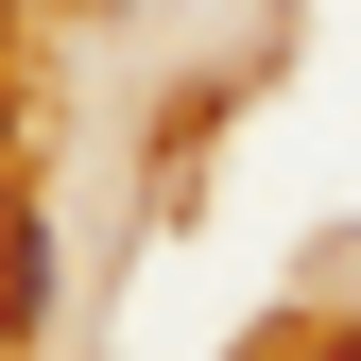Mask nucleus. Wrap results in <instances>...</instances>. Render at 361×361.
<instances>
[{"mask_svg":"<svg viewBox=\"0 0 361 361\" xmlns=\"http://www.w3.org/2000/svg\"><path fill=\"white\" fill-rule=\"evenodd\" d=\"M0 52H18V0H0Z\"/></svg>","mask_w":361,"mask_h":361,"instance_id":"f257e3e1","label":"nucleus"},{"mask_svg":"<svg viewBox=\"0 0 361 361\" xmlns=\"http://www.w3.org/2000/svg\"><path fill=\"white\" fill-rule=\"evenodd\" d=\"M327 361H361V327H344V344H327Z\"/></svg>","mask_w":361,"mask_h":361,"instance_id":"f03ea898","label":"nucleus"},{"mask_svg":"<svg viewBox=\"0 0 361 361\" xmlns=\"http://www.w3.org/2000/svg\"><path fill=\"white\" fill-rule=\"evenodd\" d=\"M0 224H18V190H0Z\"/></svg>","mask_w":361,"mask_h":361,"instance_id":"7ed1b4c3","label":"nucleus"}]
</instances>
